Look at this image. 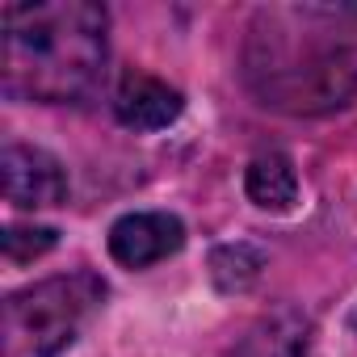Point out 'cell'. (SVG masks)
Returning <instances> with one entry per match:
<instances>
[{
  "instance_id": "cell-3",
  "label": "cell",
  "mask_w": 357,
  "mask_h": 357,
  "mask_svg": "<svg viewBox=\"0 0 357 357\" xmlns=\"http://www.w3.org/2000/svg\"><path fill=\"white\" fill-rule=\"evenodd\" d=\"M105 282L97 273H63L5 298V357H55L84 319L101 307Z\"/></svg>"
},
{
  "instance_id": "cell-10",
  "label": "cell",
  "mask_w": 357,
  "mask_h": 357,
  "mask_svg": "<svg viewBox=\"0 0 357 357\" xmlns=\"http://www.w3.org/2000/svg\"><path fill=\"white\" fill-rule=\"evenodd\" d=\"M59 244V231L55 227H5V257L26 265L43 252H51Z\"/></svg>"
},
{
  "instance_id": "cell-5",
  "label": "cell",
  "mask_w": 357,
  "mask_h": 357,
  "mask_svg": "<svg viewBox=\"0 0 357 357\" xmlns=\"http://www.w3.org/2000/svg\"><path fill=\"white\" fill-rule=\"evenodd\" d=\"M185 244V223L168 211H135L109 227V257L126 269H147L168 261Z\"/></svg>"
},
{
  "instance_id": "cell-1",
  "label": "cell",
  "mask_w": 357,
  "mask_h": 357,
  "mask_svg": "<svg viewBox=\"0 0 357 357\" xmlns=\"http://www.w3.org/2000/svg\"><path fill=\"white\" fill-rule=\"evenodd\" d=\"M244 76L269 109H340L357 93V9H265L252 22Z\"/></svg>"
},
{
  "instance_id": "cell-7",
  "label": "cell",
  "mask_w": 357,
  "mask_h": 357,
  "mask_svg": "<svg viewBox=\"0 0 357 357\" xmlns=\"http://www.w3.org/2000/svg\"><path fill=\"white\" fill-rule=\"evenodd\" d=\"M307 349H311V324L298 311L282 307L257 319L231 357H307Z\"/></svg>"
},
{
  "instance_id": "cell-9",
  "label": "cell",
  "mask_w": 357,
  "mask_h": 357,
  "mask_svg": "<svg viewBox=\"0 0 357 357\" xmlns=\"http://www.w3.org/2000/svg\"><path fill=\"white\" fill-rule=\"evenodd\" d=\"M261 265H265L261 248H252V244H227V248H219L211 257V278H215L219 290L231 294V290H248L257 282Z\"/></svg>"
},
{
  "instance_id": "cell-2",
  "label": "cell",
  "mask_w": 357,
  "mask_h": 357,
  "mask_svg": "<svg viewBox=\"0 0 357 357\" xmlns=\"http://www.w3.org/2000/svg\"><path fill=\"white\" fill-rule=\"evenodd\" d=\"M5 93L22 101H84L105 72L109 17L93 0H43V5H5Z\"/></svg>"
},
{
  "instance_id": "cell-6",
  "label": "cell",
  "mask_w": 357,
  "mask_h": 357,
  "mask_svg": "<svg viewBox=\"0 0 357 357\" xmlns=\"http://www.w3.org/2000/svg\"><path fill=\"white\" fill-rule=\"evenodd\" d=\"M181 109H185L181 93L147 72H126L114 93V114L130 130H164L181 118Z\"/></svg>"
},
{
  "instance_id": "cell-8",
  "label": "cell",
  "mask_w": 357,
  "mask_h": 357,
  "mask_svg": "<svg viewBox=\"0 0 357 357\" xmlns=\"http://www.w3.org/2000/svg\"><path fill=\"white\" fill-rule=\"evenodd\" d=\"M244 190H248V198H252L261 211H290L294 198H298V172H294L290 155H282V151L257 155V160L248 164Z\"/></svg>"
},
{
  "instance_id": "cell-4",
  "label": "cell",
  "mask_w": 357,
  "mask_h": 357,
  "mask_svg": "<svg viewBox=\"0 0 357 357\" xmlns=\"http://www.w3.org/2000/svg\"><path fill=\"white\" fill-rule=\"evenodd\" d=\"M5 168V198L22 211H43V206H59L68 198V172L63 164L30 143H9L0 155Z\"/></svg>"
}]
</instances>
